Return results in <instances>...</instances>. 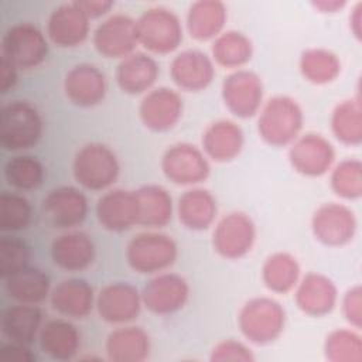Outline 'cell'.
Listing matches in <instances>:
<instances>
[{
	"instance_id": "36",
	"label": "cell",
	"mask_w": 362,
	"mask_h": 362,
	"mask_svg": "<svg viewBox=\"0 0 362 362\" xmlns=\"http://www.w3.org/2000/svg\"><path fill=\"white\" fill-rule=\"evenodd\" d=\"M298 68L307 82L314 85H327L339 76L341 61L331 49L315 47L301 52Z\"/></svg>"
},
{
	"instance_id": "3",
	"label": "cell",
	"mask_w": 362,
	"mask_h": 362,
	"mask_svg": "<svg viewBox=\"0 0 362 362\" xmlns=\"http://www.w3.org/2000/svg\"><path fill=\"white\" fill-rule=\"evenodd\" d=\"M75 181L89 191H107L117 181L120 163L116 153L106 144L92 141L83 144L74 157Z\"/></svg>"
},
{
	"instance_id": "24",
	"label": "cell",
	"mask_w": 362,
	"mask_h": 362,
	"mask_svg": "<svg viewBox=\"0 0 362 362\" xmlns=\"http://www.w3.org/2000/svg\"><path fill=\"white\" fill-rule=\"evenodd\" d=\"M96 296L92 286L83 279H65L51 288L49 303L65 318L83 320L95 308Z\"/></svg>"
},
{
	"instance_id": "27",
	"label": "cell",
	"mask_w": 362,
	"mask_h": 362,
	"mask_svg": "<svg viewBox=\"0 0 362 362\" xmlns=\"http://www.w3.org/2000/svg\"><path fill=\"white\" fill-rule=\"evenodd\" d=\"M40 349L54 361H71L81 348V332L65 317L52 318L42 324L38 335Z\"/></svg>"
},
{
	"instance_id": "49",
	"label": "cell",
	"mask_w": 362,
	"mask_h": 362,
	"mask_svg": "<svg viewBox=\"0 0 362 362\" xmlns=\"http://www.w3.org/2000/svg\"><path fill=\"white\" fill-rule=\"evenodd\" d=\"M346 3L345 1H338V0H322V1H314L313 6L320 10V13H337L338 10H341Z\"/></svg>"
},
{
	"instance_id": "20",
	"label": "cell",
	"mask_w": 362,
	"mask_h": 362,
	"mask_svg": "<svg viewBox=\"0 0 362 362\" xmlns=\"http://www.w3.org/2000/svg\"><path fill=\"white\" fill-rule=\"evenodd\" d=\"M96 218L100 226L109 232H126L137 225V199L134 191L110 188L96 202Z\"/></svg>"
},
{
	"instance_id": "17",
	"label": "cell",
	"mask_w": 362,
	"mask_h": 362,
	"mask_svg": "<svg viewBox=\"0 0 362 362\" xmlns=\"http://www.w3.org/2000/svg\"><path fill=\"white\" fill-rule=\"evenodd\" d=\"M184 112L181 95L167 86L153 88L144 93L139 105V117L144 127L163 133L177 126Z\"/></svg>"
},
{
	"instance_id": "46",
	"label": "cell",
	"mask_w": 362,
	"mask_h": 362,
	"mask_svg": "<svg viewBox=\"0 0 362 362\" xmlns=\"http://www.w3.org/2000/svg\"><path fill=\"white\" fill-rule=\"evenodd\" d=\"M75 3L89 20L103 17L115 7L112 0H76Z\"/></svg>"
},
{
	"instance_id": "7",
	"label": "cell",
	"mask_w": 362,
	"mask_h": 362,
	"mask_svg": "<svg viewBox=\"0 0 362 362\" xmlns=\"http://www.w3.org/2000/svg\"><path fill=\"white\" fill-rule=\"evenodd\" d=\"M48 55V41L33 23H17L7 28L1 38L0 57L10 61L18 71L41 65Z\"/></svg>"
},
{
	"instance_id": "32",
	"label": "cell",
	"mask_w": 362,
	"mask_h": 362,
	"mask_svg": "<svg viewBox=\"0 0 362 362\" xmlns=\"http://www.w3.org/2000/svg\"><path fill=\"white\" fill-rule=\"evenodd\" d=\"M137 199V225L148 229L164 228L170 223L174 204L170 192L157 184L141 185L134 191Z\"/></svg>"
},
{
	"instance_id": "26",
	"label": "cell",
	"mask_w": 362,
	"mask_h": 362,
	"mask_svg": "<svg viewBox=\"0 0 362 362\" xmlns=\"http://www.w3.org/2000/svg\"><path fill=\"white\" fill-rule=\"evenodd\" d=\"M201 141V148L208 158L216 163H229L242 153L245 134L233 120L219 119L206 126Z\"/></svg>"
},
{
	"instance_id": "28",
	"label": "cell",
	"mask_w": 362,
	"mask_h": 362,
	"mask_svg": "<svg viewBox=\"0 0 362 362\" xmlns=\"http://www.w3.org/2000/svg\"><path fill=\"white\" fill-rule=\"evenodd\" d=\"M105 351L113 362H143L150 356L151 339L141 327L124 324L109 332Z\"/></svg>"
},
{
	"instance_id": "33",
	"label": "cell",
	"mask_w": 362,
	"mask_h": 362,
	"mask_svg": "<svg viewBox=\"0 0 362 362\" xmlns=\"http://www.w3.org/2000/svg\"><path fill=\"white\" fill-rule=\"evenodd\" d=\"M228 20L226 6L219 0H198L187 13V30L197 41L215 40L223 33Z\"/></svg>"
},
{
	"instance_id": "25",
	"label": "cell",
	"mask_w": 362,
	"mask_h": 362,
	"mask_svg": "<svg viewBox=\"0 0 362 362\" xmlns=\"http://www.w3.org/2000/svg\"><path fill=\"white\" fill-rule=\"evenodd\" d=\"M160 75V65L154 57L137 52L120 59L116 68V82L127 95H143L153 89Z\"/></svg>"
},
{
	"instance_id": "4",
	"label": "cell",
	"mask_w": 362,
	"mask_h": 362,
	"mask_svg": "<svg viewBox=\"0 0 362 362\" xmlns=\"http://www.w3.org/2000/svg\"><path fill=\"white\" fill-rule=\"evenodd\" d=\"M286 320V310L277 300L272 297H253L242 305L238 325L249 342L267 345L283 334Z\"/></svg>"
},
{
	"instance_id": "6",
	"label": "cell",
	"mask_w": 362,
	"mask_h": 362,
	"mask_svg": "<svg viewBox=\"0 0 362 362\" xmlns=\"http://www.w3.org/2000/svg\"><path fill=\"white\" fill-rule=\"evenodd\" d=\"M139 45H143L153 54H171L175 51L184 37L180 17L167 7L147 8L137 18Z\"/></svg>"
},
{
	"instance_id": "13",
	"label": "cell",
	"mask_w": 362,
	"mask_h": 362,
	"mask_svg": "<svg viewBox=\"0 0 362 362\" xmlns=\"http://www.w3.org/2000/svg\"><path fill=\"white\" fill-rule=\"evenodd\" d=\"M288 161L293 170L304 177H321L332 168L335 148L322 134H300L290 144Z\"/></svg>"
},
{
	"instance_id": "40",
	"label": "cell",
	"mask_w": 362,
	"mask_h": 362,
	"mask_svg": "<svg viewBox=\"0 0 362 362\" xmlns=\"http://www.w3.org/2000/svg\"><path fill=\"white\" fill-rule=\"evenodd\" d=\"M331 189L344 199H358L362 195V163L345 158L331 170Z\"/></svg>"
},
{
	"instance_id": "22",
	"label": "cell",
	"mask_w": 362,
	"mask_h": 362,
	"mask_svg": "<svg viewBox=\"0 0 362 362\" xmlns=\"http://www.w3.org/2000/svg\"><path fill=\"white\" fill-rule=\"evenodd\" d=\"M294 300L300 311L310 317L329 314L338 303L335 283L322 273H308L300 277L294 288Z\"/></svg>"
},
{
	"instance_id": "30",
	"label": "cell",
	"mask_w": 362,
	"mask_h": 362,
	"mask_svg": "<svg viewBox=\"0 0 362 362\" xmlns=\"http://www.w3.org/2000/svg\"><path fill=\"white\" fill-rule=\"evenodd\" d=\"M42 324V311L38 305L16 303L3 311L0 328L7 341L31 345L38 339Z\"/></svg>"
},
{
	"instance_id": "44",
	"label": "cell",
	"mask_w": 362,
	"mask_h": 362,
	"mask_svg": "<svg viewBox=\"0 0 362 362\" xmlns=\"http://www.w3.org/2000/svg\"><path fill=\"white\" fill-rule=\"evenodd\" d=\"M341 310L344 318L355 329L362 325V288L359 284L348 288L341 300Z\"/></svg>"
},
{
	"instance_id": "1",
	"label": "cell",
	"mask_w": 362,
	"mask_h": 362,
	"mask_svg": "<svg viewBox=\"0 0 362 362\" xmlns=\"http://www.w3.org/2000/svg\"><path fill=\"white\" fill-rule=\"evenodd\" d=\"M303 124L301 106L287 95H276L263 102L257 113V133L272 147L290 146L300 136Z\"/></svg>"
},
{
	"instance_id": "31",
	"label": "cell",
	"mask_w": 362,
	"mask_h": 362,
	"mask_svg": "<svg viewBox=\"0 0 362 362\" xmlns=\"http://www.w3.org/2000/svg\"><path fill=\"white\" fill-rule=\"evenodd\" d=\"M3 287L8 298L20 304L38 305L51 293V280L45 272L38 267L27 266L11 276L3 279Z\"/></svg>"
},
{
	"instance_id": "9",
	"label": "cell",
	"mask_w": 362,
	"mask_h": 362,
	"mask_svg": "<svg viewBox=\"0 0 362 362\" xmlns=\"http://www.w3.org/2000/svg\"><path fill=\"white\" fill-rule=\"evenodd\" d=\"M255 242L256 225L253 219L242 211H232L215 223L212 247L226 260L245 257L253 249Z\"/></svg>"
},
{
	"instance_id": "23",
	"label": "cell",
	"mask_w": 362,
	"mask_h": 362,
	"mask_svg": "<svg viewBox=\"0 0 362 362\" xmlns=\"http://www.w3.org/2000/svg\"><path fill=\"white\" fill-rule=\"evenodd\" d=\"M96 247L92 238L82 230H66L51 243L54 264L65 272H83L92 266Z\"/></svg>"
},
{
	"instance_id": "35",
	"label": "cell",
	"mask_w": 362,
	"mask_h": 362,
	"mask_svg": "<svg viewBox=\"0 0 362 362\" xmlns=\"http://www.w3.org/2000/svg\"><path fill=\"white\" fill-rule=\"evenodd\" d=\"M253 55L252 40L236 30H228L221 33L211 47V58L214 64H218L228 69H240L245 66Z\"/></svg>"
},
{
	"instance_id": "8",
	"label": "cell",
	"mask_w": 362,
	"mask_h": 362,
	"mask_svg": "<svg viewBox=\"0 0 362 362\" xmlns=\"http://www.w3.org/2000/svg\"><path fill=\"white\" fill-rule=\"evenodd\" d=\"M164 177L177 185L194 187L204 182L211 174L209 158L202 148L191 143H175L161 156Z\"/></svg>"
},
{
	"instance_id": "21",
	"label": "cell",
	"mask_w": 362,
	"mask_h": 362,
	"mask_svg": "<svg viewBox=\"0 0 362 362\" xmlns=\"http://www.w3.org/2000/svg\"><path fill=\"white\" fill-rule=\"evenodd\" d=\"M90 20L75 1L62 3L55 7L47 21V37L61 48L81 45L89 35Z\"/></svg>"
},
{
	"instance_id": "10",
	"label": "cell",
	"mask_w": 362,
	"mask_h": 362,
	"mask_svg": "<svg viewBox=\"0 0 362 362\" xmlns=\"http://www.w3.org/2000/svg\"><path fill=\"white\" fill-rule=\"evenodd\" d=\"M263 82L249 69H235L222 81L221 95L226 109L236 117L256 116L263 105Z\"/></svg>"
},
{
	"instance_id": "16",
	"label": "cell",
	"mask_w": 362,
	"mask_h": 362,
	"mask_svg": "<svg viewBox=\"0 0 362 362\" xmlns=\"http://www.w3.org/2000/svg\"><path fill=\"white\" fill-rule=\"evenodd\" d=\"M88 198L74 185H59L48 191L42 199V214L45 221L59 229H74L79 226L88 215Z\"/></svg>"
},
{
	"instance_id": "42",
	"label": "cell",
	"mask_w": 362,
	"mask_h": 362,
	"mask_svg": "<svg viewBox=\"0 0 362 362\" xmlns=\"http://www.w3.org/2000/svg\"><path fill=\"white\" fill-rule=\"evenodd\" d=\"M30 249L17 238L3 236L0 239V277L1 280L28 266Z\"/></svg>"
},
{
	"instance_id": "14",
	"label": "cell",
	"mask_w": 362,
	"mask_h": 362,
	"mask_svg": "<svg viewBox=\"0 0 362 362\" xmlns=\"http://www.w3.org/2000/svg\"><path fill=\"white\" fill-rule=\"evenodd\" d=\"M92 42L100 55L122 59L139 45L137 20L122 13L112 14L95 28Z\"/></svg>"
},
{
	"instance_id": "47",
	"label": "cell",
	"mask_w": 362,
	"mask_h": 362,
	"mask_svg": "<svg viewBox=\"0 0 362 362\" xmlns=\"http://www.w3.org/2000/svg\"><path fill=\"white\" fill-rule=\"evenodd\" d=\"M18 81V69L6 58L0 57V92L4 95L11 90Z\"/></svg>"
},
{
	"instance_id": "11",
	"label": "cell",
	"mask_w": 362,
	"mask_h": 362,
	"mask_svg": "<svg viewBox=\"0 0 362 362\" xmlns=\"http://www.w3.org/2000/svg\"><path fill=\"white\" fill-rule=\"evenodd\" d=\"M189 284L178 273L161 272L144 284L141 290L143 305L156 315H171L184 308L189 300Z\"/></svg>"
},
{
	"instance_id": "43",
	"label": "cell",
	"mask_w": 362,
	"mask_h": 362,
	"mask_svg": "<svg viewBox=\"0 0 362 362\" xmlns=\"http://www.w3.org/2000/svg\"><path fill=\"white\" fill-rule=\"evenodd\" d=\"M209 359L212 362H253L255 355L246 344L229 338L212 348Z\"/></svg>"
},
{
	"instance_id": "38",
	"label": "cell",
	"mask_w": 362,
	"mask_h": 362,
	"mask_svg": "<svg viewBox=\"0 0 362 362\" xmlns=\"http://www.w3.org/2000/svg\"><path fill=\"white\" fill-rule=\"evenodd\" d=\"M3 175L11 188L17 191H33L42 184L45 168L37 157L17 154L6 161Z\"/></svg>"
},
{
	"instance_id": "5",
	"label": "cell",
	"mask_w": 362,
	"mask_h": 362,
	"mask_svg": "<svg viewBox=\"0 0 362 362\" xmlns=\"http://www.w3.org/2000/svg\"><path fill=\"white\" fill-rule=\"evenodd\" d=\"M178 246L165 233L146 230L134 235L126 246V262L140 274H157L168 270L177 260Z\"/></svg>"
},
{
	"instance_id": "19",
	"label": "cell",
	"mask_w": 362,
	"mask_h": 362,
	"mask_svg": "<svg viewBox=\"0 0 362 362\" xmlns=\"http://www.w3.org/2000/svg\"><path fill=\"white\" fill-rule=\"evenodd\" d=\"M170 76L180 89L199 92L212 83L215 78V64L204 51L188 48L173 58Z\"/></svg>"
},
{
	"instance_id": "34",
	"label": "cell",
	"mask_w": 362,
	"mask_h": 362,
	"mask_svg": "<svg viewBox=\"0 0 362 362\" xmlns=\"http://www.w3.org/2000/svg\"><path fill=\"white\" fill-rule=\"evenodd\" d=\"M301 277L298 260L288 252H274L266 257L262 266V280L267 290L286 294L296 288Z\"/></svg>"
},
{
	"instance_id": "45",
	"label": "cell",
	"mask_w": 362,
	"mask_h": 362,
	"mask_svg": "<svg viewBox=\"0 0 362 362\" xmlns=\"http://www.w3.org/2000/svg\"><path fill=\"white\" fill-rule=\"evenodd\" d=\"M0 359L4 362H35L37 356L30 345L7 341L0 348Z\"/></svg>"
},
{
	"instance_id": "2",
	"label": "cell",
	"mask_w": 362,
	"mask_h": 362,
	"mask_svg": "<svg viewBox=\"0 0 362 362\" xmlns=\"http://www.w3.org/2000/svg\"><path fill=\"white\" fill-rule=\"evenodd\" d=\"M44 122L38 109L27 100L4 103L0 112V144L7 151L34 147L42 137Z\"/></svg>"
},
{
	"instance_id": "12",
	"label": "cell",
	"mask_w": 362,
	"mask_h": 362,
	"mask_svg": "<svg viewBox=\"0 0 362 362\" xmlns=\"http://www.w3.org/2000/svg\"><path fill=\"white\" fill-rule=\"evenodd\" d=\"M358 228L355 212L339 202L320 205L311 216V230L314 238L325 246L339 247L348 245Z\"/></svg>"
},
{
	"instance_id": "37",
	"label": "cell",
	"mask_w": 362,
	"mask_h": 362,
	"mask_svg": "<svg viewBox=\"0 0 362 362\" xmlns=\"http://www.w3.org/2000/svg\"><path fill=\"white\" fill-rule=\"evenodd\" d=\"M329 124L338 141L345 146H359L362 143L361 99L356 96L341 100L331 113Z\"/></svg>"
},
{
	"instance_id": "48",
	"label": "cell",
	"mask_w": 362,
	"mask_h": 362,
	"mask_svg": "<svg viewBox=\"0 0 362 362\" xmlns=\"http://www.w3.org/2000/svg\"><path fill=\"white\" fill-rule=\"evenodd\" d=\"M361 11H362V4L358 3V4L354 7V10H352V13H351V16H349V25H351V30H352L354 35H355L358 40H361V20H362Z\"/></svg>"
},
{
	"instance_id": "15",
	"label": "cell",
	"mask_w": 362,
	"mask_h": 362,
	"mask_svg": "<svg viewBox=\"0 0 362 362\" xmlns=\"http://www.w3.org/2000/svg\"><path fill=\"white\" fill-rule=\"evenodd\" d=\"M141 307V291L127 281L109 283L96 294L95 308L107 324H130L139 317Z\"/></svg>"
},
{
	"instance_id": "39",
	"label": "cell",
	"mask_w": 362,
	"mask_h": 362,
	"mask_svg": "<svg viewBox=\"0 0 362 362\" xmlns=\"http://www.w3.org/2000/svg\"><path fill=\"white\" fill-rule=\"evenodd\" d=\"M325 358L331 362H361L362 339L355 329L338 328L331 331L324 342Z\"/></svg>"
},
{
	"instance_id": "29",
	"label": "cell",
	"mask_w": 362,
	"mask_h": 362,
	"mask_svg": "<svg viewBox=\"0 0 362 362\" xmlns=\"http://www.w3.org/2000/svg\"><path fill=\"white\" fill-rule=\"evenodd\" d=\"M177 215L184 228L195 232L205 230L216 221L218 204L211 191L192 187L178 198Z\"/></svg>"
},
{
	"instance_id": "18",
	"label": "cell",
	"mask_w": 362,
	"mask_h": 362,
	"mask_svg": "<svg viewBox=\"0 0 362 362\" xmlns=\"http://www.w3.org/2000/svg\"><path fill=\"white\" fill-rule=\"evenodd\" d=\"M106 92V76L93 64H76L65 74L64 93L75 106L93 107L103 102Z\"/></svg>"
},
{
	"instance_id": "41",
	"label": "cell",
	"mask_w": 362,
	"mask_h": 362,
	"mask_svg": "<svg viewBox=\"0 0 362 362\" xmlns=\"http://www.w3.org/2000/svg\"><path fill=\"white\" fill-rule=\"evenodd\" d=\"M33 218L30 201L18 194L3 191L0 195V229L3 232H18L25 229Z\"/></svg>"
}]
</instances>
